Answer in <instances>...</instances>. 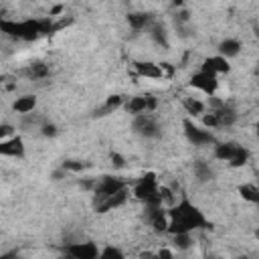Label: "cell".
Instances as JSON below:
<instances>
[{"mask_svg":"<svg viewBox=\"0 0 259 259\" xmlns=\"http://www.w3.org/2000/svg\"><path fill=\"white\" fill-rule=\"evenodd\" d=\"M24 152V146H22V140L20 138H4L0 140V154L2 156H22Z\"/></svg>","mask_w":259,"mask_h":259,"instance_id":"6da1fadb","label":"cell"},{"mask_svg":"<svg viewBox=\"0 0 259 259\" xmlns=\"http://www.w3.org/2000/svg\"><path fill=\"white\" fill-rule=\"evenodd\" d=\"M34 105H36V99H34L32 95H24V97H18V99H16L14 109L24 115V113H30V111L34 109Z\"/></svg>","mask_w":259,"mask_h":259,"instance_id":"7a4b0ae2","label":"cell"},{"mask_svg":"<svg viewBox=\"0 0 259 259\" xmlns=\"http://www.w3.org/2000/svg\"><path fill=\"white\" fill-rule=\"evenodd\" d=\"M0 83H2V79H0Z\"/></svg>","mask_w":259,"mask_h":259,"instance_id":"3957f363","label":"cell"}]
</instances>
